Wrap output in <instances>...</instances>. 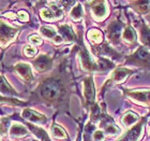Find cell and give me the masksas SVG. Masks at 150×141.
<instances>
[{
  "mask_svg": "<svg viewBox=\"0 0 150 141\" xmlns=\"http://www.w3.org/2000/svg\"><path fill=\"white\" fill-rule=\"evenodd\" d=\"M17 16H18V19L21 22H28L29 21L28 13L25 12V11H19V12L17 13Z\"/></svg>",
  "mask_w": 150,
  "mask_h": 141,
  "instance_id": "31",
  "label": "cell"
},
{
  "mask_svg": "<svg viewBox=\"0 0 150 141\" xmlns=\"http://www.w3.org/2000/svg\"><path fill=\"white\" fill-rule=\"evenodd\" d=\"M50 66H52V58H50L46 55H41L35 60V67L38 71H45L50 69Z\"/></svg>",
  "mask_w": 150,
  "mask_h": 141,
  "instance_id": "8",
  "label": "cell"
},
{
  "mask_svg": "<svg viewBox=\"0 0 150 141\" xmlns=\"http://www.w3.org/2000/svg\"><path fill=\"white\" fill-rule=\"evenodd\" d=\"M135 8L138 12L144 13L148 10V0H141L135 3Z\"/></svg>",
  "mask_w": 150,
  "mask_h": 141,
  "instance_id": "27",
  "label": "cell"
},
{
  "mask_svg": "<svg viewBox=\"0 0 150 141\" xmlns=\"http://www.w3.org/2000/svg\"><path fill=\"white\" fill-rule=\"evenodd\" d=\"M41 32L43 34L45 37L47 38H55L56 37V31L54 30L53 28H50V27H48V26H44V27H41Z\"/></svg>",
  "mask_w": 150,
  "mask_h": 141,
  "instance_id": "26",
  "label": "cell"
},
{
  "mask_svg": "<svg viewBox=\"0 0 150 141\" xmlns=\"http://www.w3.org/2000/svg\"><path fill=\"white\" fill-rule=\"evenodd\" d=\"M102 127H103L104 132L110 135H116L119 132V128L110 117H104V120L102 121Z\"/></svg>",
  "mask_w": 150,
  "mask_h": 141,
  "instance_id": "12",
  "label": "cell"
},
{
  "mask_svg": "<svg viewBox=\"0 0 150 141\" xmlns=\"http://www.w3.org/2000/svg\"><path fill=\"white\" fill-rule=\"evenodd\" d=\"M141 36L143 43L150 47V29L146 26H143L141 30Z\"/></svg>",
  "mask_w": 150,
  "mask_h": 141,
  "instance_id": "21",
  "label": "cell"
},
{
  "mask_svg": "<svg viewBox=\"0 0 150 141\" xmlns=\"http://www.w3.org/2000/svg\"><path fill=\"white\" fill-rule=\"evenodd\" d=\"M10 134L15 137H22V136H26L28 134L27 129L21 124H13L11 129H10Z\"/></svg>",
  "mask_w": 150,
  "mask_h": 141,
  "instance_id": "15",
  "label": "cell"
},
{
  "mask_svg": "<svg viewBox=\"0 0 150 141\" xmlns=\"http://www.w3.org/2000/svg\"><path fill=\"white\" fill-rule=\"evenodd\" d=\"M1 91H2V93H8V94H11V95H15L16 93L14 92V89H13L11 86L9 85V83L8 82H6V80H4V78H1Z\"/></svg>",
  "mask_w": 150,
  "mask_h": 141,
  "instance_id": "25",
  "label": "cell"
},
{
  "mask_svg": "<svg viewBox=\"0 0 150 141\" xmlns=\"http://www.w3.org/2000/svg\"><path fill=\"white\" fill-rule=\"evenodd\" d=\"M91 9L93 13L98 17H104L106 14V6H105V0H91L90 2Z\"/></svg>",
  "mask_w": 150,
  "mask_h": 141,
  "instance_id": "6",
  "label": "cell"
},
{
  "mask_svg": "<svg viewBox=\"0 0 150 141\" xmlns=\"http://www.w3.org/2000/svg\"><path fill=\"white\" fill-rule=\"evenodd\" d=\"M88 38L90 39L92 42L94 43H100L101 41H102V32L100 30H98V29H91L90 31L88 32Z\"/></svg>",
  "mask_w": 150,
  "mask_h": 141,
  "instance_id": "19",
  "label": "cell"
},
{
  "mask_svg": "<svg viewBox=\"0 0 150 141\" xmlns=\"http://www.w3.org/2000/svg\"><path fill=\"white\" fill-rule=\"evenodd\" d=\"M135 37H136V36H135V31L133 30V28L127 27V28L125 29V31H123V38H125L128 42H133Z\"/></svg>",
  "mask_w": 150,
  "mask_h": 141,
  "instance_id": "24",
  "label": "cell"
},
{
  "mask_svg": "<svg viewBox=\"0 0 150 141\" xmlns=\"http://www.w3.org/2000/svg\"><path fill=\"white\" fill-rule=\"evenodd\" d=\"M143 125H144V123L142 122L139 124H137L136 126H134L125 136H122L118 141H136L138 139V137H139V135H141Z\"/></svg>",
  "mask_w": 150,
  "mask_h": 141,
  "instance_id": "5",
  "label": "cell"
},
{
  "mask_svg": "<svg viewBox=\"0 0 150 141\" xmlns=\"http://www.w3.org/2000/svg\"><path fill=\"white\" fill-rule=\"evenodd\" d=\"M112 67V64L110 63V60L104 59V58H101L99 59V68L101 70H108Z\"/></svg>",
  "mask_w": 150,
  "mask_h": 141,
  "instance_id": "29",
  "label": "cell"
},
{
  "mask_svg": "<svg viewBox=\"0 0 150 141\" xmlns=\"http://www.w3.org/2000/svg\"><path fill=\"white\" fill-rule=\"evenodd\" d=\"M15 28H12L9 25H6L3 22L1 23V41H2V44H4V42H9L11 39L15 37Z\"/></svg>",
  "mask_w": 150,
  "mask_h": 141,
  "instance_id": "9",
  "label": "cell"
},
{
  "mask_svg": "<svg viewBox=\"0 0 150 141\" xmlns=\"http://www.w3.org/2000/svg\"><path fill=\"white\" fill-rule=\"evenodd\" d=\"M131 72H132L131 70L125 69V68H118V69H116L115 71L112 72V80L117 82V83H121Z\"/></svg>",
  "mask_w": 150,
  "mask_h": 141,
  "instance_id": "13",
  "label": "cell"
},
{
  "mask_svg": "<svg viewBox=\"0 0 150 141\" xmlns=\"http://www.w3.org/2000/svg\"><path fill=\"white\" fill-rule=\"evenodd\" d=\"M71 15L74 19H79L83 16V12H81V4H77V6H75L72 10V13H71Z\"/></svg>",
  "mask_w": 150,
  "mask_h": 141,
  "instance_id": "28",
  "label": "cell"
},
{
  "mask_svg": "<svg viewBox=\"0 0 150 141\" xmlns=\"http://www.w3.org/2000/svg\"><path fill=\"white\" fill-rule=\"evenodd\" d=\"M137 120H138V116L136 115L134 112L129 111V112L125 113V115H123V117H122V123H123L125 126H130V125H133Z\"/></svg>",
  "mask_w": 150,
  "mask_h": 141,
  "instance_id": "18",
  "label": "cell"
},
{
  "mask_svg": "<svg viewBox=\"0 0 150 141\" xmlns=\"http://www.w3.org/2000/svg\"><path fill=\"white\" fill-rule=\"evenodd\" d=\"M14 69L24 80L28 82H30L32 80L31 67L29 66L28 64H18V65H16L14 67Z\"/></svg>",
  "mask_w": 150,
  "mask_h": 141,
  "instance_id": "7",
  "label": "cell"
},
{
  "mask_svg": "<svg viewBox=\"0 0 150 141\" xmlns=\"http://www.w3.org/2000/svg\"><path fill=\"white\" fill-rule=\"evenodd\" d=\"M84 94L88 104H93L96 92H94V85L92 78H87L84 80Z\"/></svg>",
  "mask_w": 150,
  "mask_h": 141,
  "instance_id": "3",
  "label": "cell"
},
{
  "mask_svg": "<svg viewBox=\"0 0 150 141\" xmlns=\"http://www.w3.org/2000/svg\"><path fill=\"white\" fill-rule=\"evenodd\" d=\"M22 115L24 119L28 120L32 123H45L46 122V117L40 113L35 112L31 109H25L22 112Z\"/></svg>",
  "mask_w": 150,
  "mask_h": 141,
  "instance_id": "4",
  "label": "cell"
},
{
  "mask_svg": "<svg viewBox=\"0 0 150 141\" xmlns=\"http://www.w3.org/2000/svg\"><path fill=\"white\" fill-rule=\"evenodd\" d=\"M28 127L41 141H50V137H48V135L46 134V132L43 130L42 128H39V127H35V126H32V125H28Z\"/></svg>",
  "mask_w": 150,
  "mask_h": 141,
  "instance_id": "17",
  "label": "cell"
},
{
  "mask_svg": "<svg viewBox=\"0 0 150 141\" xmlns=\"http://www.w3.org/2000/svg\"><path fill=\"white\" fill-rule=\"evenodd\" d=\"M29 41L31 42L32 44H35V45H39V44L42 43V40H41V38L37 35H33V36H30L29 37Z\"/></svg>",
  "mask_w": 150,
  "mask_h": 141,
  "instance_id": "33",
  "label": "cell"
},
{
  "mask_svg": "<svg viewBox=\"0 0 150 141\" xmlns=\"http://www.w3.org/2000/svg\"><path fill=\"white\" fill-rule=\"evenodd\" d=\"M24 53L26 54V56L31 57L38 53V50H37V47H26L25 50H24Z\"/></svg>",
  "mask_w": 150,
  "mask_h": 141,
  "instance_id": "30",
  "label": "cell"
},
{
  "mask_svg": "<svg viewBox=\"0 0 150 141\" xmlns=\"http://www.w3.org/2000/svg\"><path fill=\"white\" fill-rule=\"evenodd\" d=\"M122 23L121 22H112L108 27V38L112 41H117L119 39L120 32L122 29Z\"/></svg>",
  "mask_w": 150,
  "mask_h": 141,
  "instance_id": "10",
  "label": "cell"
},
{
  "mask_svg": "<svg viewBox=\"0 0 150 141\" xmlns=\"http://www.w3.org/2000/svg\"><path fill=\"white\" fill-rule=\"evenodd\" d=\"M63 92V85L62 83L56 78H50L46 81H44L40 85L39 93L40 96L43 98L44 100L48 102H56L61 98Z\"/></svg>",
  "mask_w": 150,
  "mask_h": 141,
  "instance_id": "1",
  "label": "cell"
},
{
  "mask_svg": "<svg viewBox=\"0 0 150 141\" xmlns=\"http://www.w3.org/2000/svg\"><path fill=\"white\" fill-rule=\"evenodd\" d=\"M81 63H83V66L88 70H94L97 68V66L94 65V63L91 60L89 54L86 52L85 50H83L81 52Z\"/></svg>",
  "mask_w": 150,
  "mask_h": 141,
  "instance_id": "14",
  "label": "cell"
},
{
  "mask_svg": "<svg viewBox=\"0 0 150 141\" xmlns=\"http://www.w3.org/2000/svg\"><path fill=\"white\" fill-rule=\"evenodd\" d=\"M41 16H42L44 19H46V21L57 19L55 12H54L52 9H50V8H43V9L41 10Z\"/></svg>",
  "mask_w": 150,
  "mask_h": 141,
  "instance_id": "22",
  "label": "cell"
},
{
  "mask_svg": "<svg viewBox=\"0 0 150 141\" xmlns=\"http://www.w3.org/2000/svg\"><path fill=\"white\" fill-rule=\"evenodd\" d=\"M52 132H53V135L58 139H67V132H64V129L59 125H55L53 126V128H52Z\"/></svg>",
  "mask_w": 150,
  "mask_h": 141,
  "instance_id": "20",
  "label": "cell"
},
{
  "mask_svg": "<svg viewBox=\"0 0 150 141\" xmlns=\"http://www.w3.org/2000/svg\"><path fill=\"white\" fill-rule=\"evenodd\" d=\"M128 95L133 99L141 102H150V91H138V92H128Z\"/></svg>",
  "mask_w": 150,
  "mask_h": 141,
  "instance_id": "11",
  "label": "cell"
},
{
  "mask_svg": "<svg viewBox=\"0 0 150 141\" xmlns=\"http://www.w3.org/2000/svg\"><path fill=\"white\" fill-rule=\"evenodd\" d=\"M91 108V121L97 122L101 119V108L98 104H92Z\"/></svg>",
  "mask_w": 150,
  "mask_h": 141,
  "instance_id": "23",
  "label": "cell"
},
{
  "mask_svg": "<svg viewBox=\"0 0 150 141\" xmlns=\"http://www.w3.org/2000/svg\"><path fill=\"white\" fill-rule=\"evenodd\" d=\"M93 141H104V134L101 130H96L93 132Z\"/></svg>",
  "mask_w": 150,
  "mask_h": 141,
  "instance_id": "32",
  "label": "cell"
},
{
  "mask_svg": "<svg viewBox=\"0 0 150 141\" xmlns=\"http://www.w3.org/2000/svg\"><path fill=\"white\" fill-rule=\"evenodd\" d=\"M60 32L62 34L63 38L66 39V40H69V41H72L76 39V36H75V32L73 31V29L68 25H63L61 26L59 28Z\"/></svg>",
  "mask_w": 150,
  "mask_h": 141,
  "instance_id": "16",
  "label": "cell"
},
{
  "mask_svg": "<svg viewBox=\"0 0 150 141\" xmlns=\"http://www.w3.org/2000/svg\"><path fill=\"white\" fill-rule=\"evenodd\" d=\"M74 1H75V0H59V3L62 6H64V8H67V9H68L71 4H73V3H74Z\"/></svg>",
  "mask_w": 150,
  "mask_h": 141,
  "instance_id": "34",
  "label": "cell"
},
{
  "mask_svg": "<svg viewBox=\"0 0 150 141\" xmlns=\"http://www.w3.org/2000/svg\"><path fill=\"white\" fill-rule=\"evenodd\" d=\"M128 63L139 65V66L148 67L150 65V53L144 47H139L136 53H134L132 56H130L127 59Z\"/></svg>",
  "mask_w": 150,
  "mask_h": 141,
  "instance_id": "2",
  "label": "cell"
}]
</instances>
